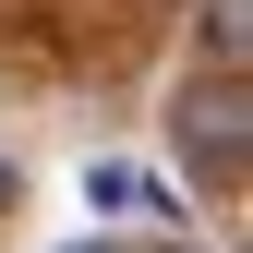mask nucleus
Wrapping results in <instances>:
<instances>
[{"label": "nucleus", "instance_id": "1", "mask_svg": "<svg viewBox=\"0 0 253 253\" xmlns=\"http://www.w3.org/2000/svg\"><path fill=\"white\" fill-rule=\"evenodd\" d=\"M169 133H181V157H193L205 181H241V145H253V97H241L229 73H217V84H181Z\"/></svg>", "mask_w": 253, "mask_h": 253}, {"label": "nucleus", "instance_id": "2", "mask_svg": "<svg viewBox=\"0 0 253 253\" xmlns=\"http://www.w3.org/2000/svg\"><path fill=\"white\" fill-rule=\"evenodd\" d=\"M205 60L241 84V60H253V0H205Z\"/></svg>", "mask_w": 253, "mask_h": 253}, {"label": "nucleus", "instance_id": "3", "mask_svg": "<svg viewBox=\"0 0 253 253\" xmlns=\"http://www.w3.org/2000/svg\"><path fill=\"white\" fill-rule=\"evenodd\" d=\"M97 205H121V217H133V205H157V181H145V169H97Z\"/></svg>", "mask_w": 253, "mask_h": 253}, {"label": "nucleus", "instance_id": "4", "mask_svg": "<svg viewBox=\"0 0 253 253\" xmlns=\"http://www.w3.org/2000/svg\"><path fill=\"white\" fill-rule=\"evenodd\" d=\"M0 205H12V169H0Z\"/></svg>", "mask_w": 253, "mask_h": 253}, {"label": "nucleus", "instance_id": "5", "mask_svg": "<svg viewBox=\"0 0 253 253\" xmlns=\"http://www.w3.org/2000/svg\"><path fill=\"white\" fill-rule=\"evenodd\" d=\"M73 253H109V241H73Z\"/></svg>", "mask_w": 253, "mask_h": 253}]
</instances>
